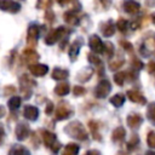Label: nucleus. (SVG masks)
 I'll return each mask as SVG.
<instances>
[{"label": "nucleus", "mask_w": 155, "mask_h": 155, "mask_svg": "<svg viewBox=\"0 0 155 155\" xmlns=\"http://www.w3.org/2000/svg\"><path fill=\"white\" fill-rule=\"evenodd\" d=\"M151 21H153V23L155 24V13H153V15H151Z\"/></svg>", "instance_id": "09e8293b"}, {"label": "nucleus", "mask_w": 155, "mask_h": 155, "mask_svg": "<svg viewBox=\"0 0 155 155\" xmlns=\"http://www.w3.org/2000/svg\"><path fill=\"white\" fill-rule=\"evenodd\" d=\"M23 58H25L24 61L27 63H29L30 65H33V63L39 59V54L33 48H27V50L23 51Z\"/></svg>", "instance_id": "dca6fc26"}, {"label": "nucleus", "mask_w": 155, "mask_h": 155, "mask_svg": "<svg viewBox=\"0 0 155 155\" xmlns=\"http://www.w3.org/2000/svg\"><path fill=\"white\" fill-rule=\"evenodd\" d=\"M4 134H5V132H4L2 125H0V143H1V140H2V137H4Z\"/></svg>", "instance_id": "49530a36"}, {"label": "nucleus", "mask_w": 155, "mask_h": 155, "mask_svg": "<svg viewBox=\"0 0 155 155\" xmlns=\"http://www.w3.org/2000/svg\"><path fill=\"white\" fill-rule=\"evenodd\" d=\"M19 84H21V87H22L21 90H22L23 92H25L27 90H30L31 87H34L35 81L31 80L28 75H22L21 79H19Z\"/></svg>", "instance_id": "f3484780"}, {"label": "nucleus", "mask_w": 155, "mask_h": 155, "mask_svg": "<svg viewBox=\"0 0 155 155\" xmlns=\"http://www.w3.org/2000/svg\"><path fill=\"white\" fill-rule=\"evenodd\" d=\"M0 10L6 11V12H11V13H17L21 10V4L15 2V1L4 0V1H0Z\"/></svg>", "instance_id": "0eeeda50"}, {"label": "nucleus", "mask_w": 155, "mask_h": 155, "mask_svg": "<svg viewBox=\"0 0 155 155\" xmlns=\"http://www.w3.org/2000/svg\"><path fill=\"white\" fill-rule=\"evenodd\" d=\"M52 110H53V104H52L51 102H48V103H47V108H46V113H47V114H51Z\"/></svg>", "instance_id": "37998d69"}, {"label": "nucleus", "mask_w": 155, "mask_h": 155, "mask_svg": "<svg viewBox=\"0 0 155 155\" xmlns=\"http://www.w3.org/2000/svg\"><path fill=\"white\" fill-rule=\"evenodd\" d=\"M50 5H51V2H39V4H38V7H40V6L46 7V6H50Z\"/></svg>", "instance_id": "de8ad7c7"}, {"label": "nucleus", "mask_w": 155, "mask_h": 155, "mask_svg": "<svg viewBox=\"0 0 155 155\" xmlns=\"http://www.w3.org/2000/svg\"><path fill=\"white\" fill-rule=\"evenodd\" d=\"M42 140L46 147H51L56 143V134L50 131H42Z\"/></svg>", "instance_id": "a211bd4d"}, {"label": "nucleus", "mask_w": 155, "mask_h": 155, "mask_svg": "<svg viewBox=\"0 0 155 155\" xmlns=\"http://www.w3.org/2000/svg\"><path fill=\"white\" fill-rule=\"evenodd\" d=\"M7 105H8V108H10L11 110L17 109V108L21 105V98H19V97H17V96H13V97L8 101Z\"/></svg>", "instance_id": "c756f323"}, {"label": "nucleus", "mask_w": 155, "mask_h": 155, "mask_svg": "<svg viewBox=\"0 0 155 155\" xmlns=\"http://www.w3.org/2000/svg\"><path fill=\"white\" fill-rule=\"evenodd\" d=\"M70 33V30H67V28L64 27H58L56 29H52L45 38V42L47 45H53L54 42H57L59 39H62L64 35H68Z\"/></svg>", "instance_id": "f03ea898"}, {"label": "nucleus", "mask_w": 155, "mask_h": 155, "mask_svg": "<svg viewBox=\"0 0 155 155\" xmlns=\"http://www.w3.org/2000/svg\"><path fill=\"white\" fill-rule=\"evenodd\" d=\"M69 91H70V87L67 82H61L54 87V92L58 96H65L69 93Z\"/></svg>", "instance_id": "4be33fe9"}, {"label": "nucleus", "mask_w": 155, "mask_h": 155, "mask_svg": "<svg viewBox=\"0 0 155 155\" xmlns=\"http://www.w3.org/2000/svg\"><path fill=\"white\" fill-rule=\"evenodd\" d=\"M138 144H139V138L136 134H133V137L131 138V140L127 143V149L128 150H134L138 147Z\"/></svg>", "instance_id": "473e14b6"}, {"label": "nucleus", "mask_w": 155, "mask_h": 155, "mask_svg": "<svg viewBox=\"0 0 155 155\" xmlns=\"http://www.w3.org/2000/svg\"><path fill=\"white\" fill-rule=\"evenodd\" d=\"M85 155H101V153L98 151V150H94V149H92V150H88Z\"/></svg>", "instance_id": "c03bdc74"}, {"label": "nucleus", "mask_w": 155, "mask_h": 155, "mask_svg": "<svg viewBox=\"0 0 155 155\" xmlns=\"http://www.w3.org/2000/svg\"><path fill=\"white\" fill-rule=\"evenodd\" d=\"M124 63H125V59L122 57H116V58H114V59L110 61L109 67H110L111 70H116V69L121 68L124 65Z\"/></svg>", "instance_id": "bb28decb"}, {"label": "nucleus", "mask_w": 155, "mask_h": 155, "mask_svg": "<svg viewBox=\"0 0 155 155\" xmlns=\"http://www.w3.org/2000/svg\"><path fill=\"white\" fill-rule=\"evenodd\" d=\"M126 75H127L126 71L116 73V74L114 75V81H115L119 86H121V85H124V81H125V79H126Z\"/></svg>", "instance_id": "7c9ffc66"}, {"label": "nucleus", "mask_w": 155, "mask_h": 155, "mask_svg": "<svg viewBox=\"0 0 155 155\" xmlns=\"http://www.w3.org/2000/svg\"><path fill=\"white\" fill-rule=\"evenodd\" d=\"M23 115L25 119H28L30 121H35L39 116V109L34 105H25L24 110H23Z\"/></svg>", "instance_id": "1a4fd4ad"}, {"label": "nucleus", "mask_w": 155, "mask_h": 155, "mask_svg": "<svg viewBox=\"0 0 155 155\" xmlns=\"http://www.w3.org/2000/svg\"><path fill=\"white\" fill-rule=\"evenodd\" d=\"M108 57H111L113 56V53H114V46H113V44H110V42H107L105 44V52H104Z\"/></svg>", "instance_id": "c9c22d12"}, {"label": "nucleus", "mask_w": 155, "mask_h": 155, "mask_svg": "<svg viewBox=\"0 0 155 155\" xmlns=\"http://www.w3.org/2000/svg\"><path fill=\"white\" fill-rule=\"evenodd\" d=\"M82 44H84V41H82V39H80V38H78V39L71 44L70 50H69V57H70L71 61H75V59H76V57H78V54H79V51H80V47L82 46Z\"/></svg>", "instance_id": "9b49d317"}, {"label": "nucleus", "mask_w": 155, "mask_h": 155, "mask_svg": "<svg viewBox=\"0 0 155 155\" xmlns=\"http://www.w3.org/2000/svg\"><path fill=\"white\" fill-rule=\"evenodd\" d=\"M64 19H65V22H67L68 24H70V25H76V24H79L78 17H76L75 13L71 12V11H67V12L64 13Z\"/></svg>", "instance_id": "b1692460"}, {"label": "nucleus", "mask_w": 155, "mask_h": 155, "mask_svg": "<svg viewBox=\"0 0 155 155\" xmlns=\"http://www.w3.org/2000/svg\"><path fill=\"white\" fill-rule=\"evenodd\" d=\"M29 126L24 122H19L15 128V134L18 140H24L29 136Z\"/></svg>", "instance_id": "6e6552de"}, {"label": "nucleus", "mask_w": 155, "mask_h": 155, "mask_svg": "<svg viewBox=\"0 0 155 155\" xmlns=\"http://www.w3.org/2000/svg\"><path fill=\"white\" fill-rule=\"evenodd\" d=\"M148 70H149V73H155V61H151L149 64H148Z\"/></svg>", "instance_id": "a19ab883"}, {"label": "nucleus", "mask_w": 155, "mask_h": 155, "mask_svg": "<svg viewBox=\"0 0 155 155\" xmlns=\"http://www.w3.org/2000/svg\"><path fill=\"white\" fill-rule=\"evenodd\" d=\"M88 45H90L91 50L96 53H104L105 52V44L102 42V40L99 39L98 35H92L88 40Z\"/></svg>", "instance_id": "39448f33"}, {"label": "nucleus", "mask_w": 155, "mask_h": 155, "mask_svg": "<svg viewBox=\"0 0 155 155\" xmlns=\"http://www.w3.org/2000/svg\"><path fill=\"white\" fill-rule=\"evenodd\" d=\"M39 27L36 24H31L28 28V35H27V42L30 47H34L36 45L38 38H39Z\"/></svg>", "instance_id": "423d86ee"}, {"label": "nucleus", "mask_w": 155, "mask_h": 155, "mask_svg": "<svg viewBox=\"0 0 155 155\" xmlns=\"http://www.w3.org/2000/svg\"><path fill=\"white\" fill-rule=\"evenodd\" d=\"M142 122H143V119L139 114H131L127 116V125L133 130L138 128Z\"/></svg>", "instance_id": "2eb2a0df"}, {"label": "nucleus", "mask_w": 155, "mask_h": 155, "mask_svg": "<svg viewBox=\"0 0 155 155\" xmlns=\"http://www.w3.org/2000/svg\"><path fill=\"white\" fill-rule=\"evenodd\" d=\"M147 116H148L149 120L155 122V102L149 104V107L147 109Z\"/></svg>", "instance_id": "2f4dec72"}, {"label": "nucleus", "mask_w": 155, "mask_h": 155, "mask_svg": "<svg viewBox=\"0 0 155 155\" xmlns=\"http://www.w3.org/2000/svg\"><path fill=\"white\" fill-rule=\"evenodd\" d=\"M29 70H30V73H31L34 76H44L45 74H47L48 68H47V65H45V64H39V63H36V64L30 65Z\"/></svg>", "instance_id": "ddd939ff"}, {"label": "nucleus", "mask_w": 155, "mask_h": 155, "mask_svg": "<svg viewBox=\"0 0 155 155\" xmlns=\"http://www.w3.org/2000/svg\"><path fill=\"white\" fill-rule=\"evenodd\" d=\"M124 102H125V96H124L122 93H116L115 96H113V97L110 98V103H111L114 107H116V108L121 107V105L124 104Z\"/></svg>", "instance_id": "a878e982"}, {"label": "nucleus", "mask_w": 155, "mask_h": 155, "mask_svg": "<svg viewBox=\"0 0 155 155\" xmlns=\"http://www.w3.org/2000/svg\"><path fill=\"white\" fill-rule=\"evenodd\" d=\"M110 91H111V84L109 80L104 79L97 85V87L94 90V96L97 98H105L110 93Z\"/></svg>", "instance_id": "20e7f679"}, {"label": "nucleus", "mask_w": 155, "mask_h": 155, "mask_svg": "<svg viewBox=\"0 0 155 155\" xmlns=\"http://www.w3.org/2000/svg\"><path fill=\"white\" fill-rule=\"evenodd\" d=\"M88 61L92 63V64H94V65H99L101 63H102V61H101V58H98L97 56H94V54H92V53H88Z\"/></svg>", "instance_id": "f704fd0d"}, {"label": "nucleus", "mask_w": 155, "mask_h": 155, "mask_svg": "<svg viewBox=\"0 0 155 155\" xmlns=\"http://www.w3.org/2000/svg\"><path fill=\"white\" fill-rule=\"evenodd\" d=\"M124 10L130 13V15H136L139 12L140 10V4L137 2V1H132V0H128V1H125L124 5H122Z\"/></svg>", "instance_id": "9d476101"}, {"label": "nucleus", "mask_w": 155, "mask_h": 155, "mask_svg": "<svg viewBox=\"0 0 155 155\" xmlns=\"http://www.w3.org/2000/svg\"><path fill=\"white\" fill-rule=\"evenodd\" d=\"M79 145L78 144H74V143H69L64 147L63 151H62V155H78L79 154Z\"/></svg>", "instance_id": "6ab92c4d"}, {"label": "nucleus", "mask_w": 155, "mask_h": 155, "mask_svg": "<svg viewBox=\"0 0 155 155\" xmlns=\"http://www.w3.org/2000/svg\"><path fill=\"white\" fill-rule=\"evenodd\" d=\"M5 114H6V110H5V108H4L2 105H0V117L5 116Z\"/></svg>", "instance_id": "a18cd8bd"}, {"label": "nucleus", "mask_w": 155, "mask_h": 155, "mask_svg": "<svg viewBox=\"0 0 155 155\" xmlns=\"http://www.w3.org/2000/svg\"><path fill=\"white\" fill-rule=\"evenodd\" d=\"M73 93H74L75 96H81V94L85 93V88L81 87V86H75V87L73 88Z\"/></svg>", "instance_id": "4c0bfd02"}, {"label": "nucleus", "mask_w": 155, "mask_h": 155, "mask_svg": "<svg viewBox=\"0 0 155 155\" xmlns=\"http://www.w3.org/2000/svg\"><path fill=\"white\" fill-rule=\"evenodd\" d=\"M69 76V71L67 69H62V68H54L52 71V78L54 80H63L67 79Z\"/></svg>", "instance_id": "aec40b11"}, {"label": "nucleus", "mask_w": 155, "mask_h": 155, "mask_svg": "<svg viewBox=\"0 0 155 155\" xmlns=\"http://www.w3.org/2000/svg\"><path fill=\"white\" fill-rule=\"evenodd\" d=\"M101 31H102L103 36H105V38L111 36L115 33V25H114V23L111 21H107V22L102 23L101 24Z\"/></svg>", "instance_id": "4468645a"}, {"label": "nucleus", "mask_w": 155, "mask_h": 155, "mask_svg": "<svg viewBox=\"0 0 155 155\" xmlns=\"http://www.w3.org/2000/svg\"><path fill=\"white\" fill-rule=\"evenodd\" d=\"M8 155H30V153L28 151L27 148H24V147H22V145H15V147L10 150Z\"/></svg>", "instance_id": "5701e85b"}, {"label": "nucleus", "mask_w": 155, "mask_h": 155, "mask_svg": "<svg viewBox=\"0 0 155 155\" xmlns=\"http://www.w3.org/2000/svg\"><path fill=\"white\" fill-rule=\"evenodd\" d=\"M128 25H130V22H128L127 19H125V18H120V19L117 21V23H116L117 29H119L120 31H122V33H126V31H127Z\"/></svg>", "instance_id": "c85d7f7f"}, {"label": "nucleus", "mask_w": 155, "mask_h": 155, "mask_svg": "<svg viewBox=\"0 0 155 155\" xmlns=\"http://www.w3.org/2000/svg\"><path fill=\"white\" fill-rule=\"evenodd\" d=\"M4 93H5L6 96H7V94H12V93H15V87H13V86H7V87H5Z\"/></svg>", "instance_id": "58836bf2"}, {"label": "nucleus", "mask_w": 155, "mask_h": 155, "mask_svg": "<svg viewBox=\"0 0 155 155\" xmlns=\"http://www.w3.org/2000/svg\"><path fill=\"white\" fill-rule=\"evenodd\" d=\"M73 113H74V110L68 102L59 103L57 109H56V119L57 120H65V119L70 117L73 115Z\"/></svg>", "instance_id": "7ed1b4c3"}, {"label": "nucleus", "mask_w": 155, "mask_h": 155, "mask_svg": "<svg viewBox=\"0 0 155 155\" xmlns=\"http://www.w3.org/2000/svg\"><path fill=\"white\" fill-rule=\"evenodd\" d=\"M88 126H90V130H91V133H92V137L97 140H101V137H99V133H98V124L96 121H90L88 122Z\"/></svg>", "instance_id": "cd10ccee"}, {"label": "nucleus", "mask_w": 155, "mask_h": 155, "mask_svg": "<svg viewBox=\"0 0 155 155\" xmlns=\"http://www.w3.org/2000/svg\"><path fill=\"white\" fill-rule=\"evenodd\" d=\"M120 44L124 46V48H125L126 51H132V45H131L130 42H126V41H122V42H121V41H120Z\"/></svg>", "instance_id": "ea45409f"}, {"label": "nucleus", "mask_w": 155, "mask_h": 155, "mask_svg": "<svg viewBox=\"0 0 155 155\" xmlns=\"http://www.w3.org/2000/svg\"><path fill=\"white\" fill-rule=\"evenodd\" d=\"M46 18L52 22V21H54V15H53L51 11H47V12H46Z\"/></svg>", "instance_id": "79ce46f5"}, {"label": "nucleus", "mask_w": 155, "mask_h": 155, "mask_svg": "<svg viewBox=\"0 0 155 155\" xmlns=\"http://www.w3.org/2000/svg\"><path fill=\"white\" fill-rule=\"evenodd\" d=\"M126 136V131L124 127H116L114 131H113V134H111V139L114 142H121Z\"/></svg>", "instance_id": "412c9836"}, {"label": "nucleus", "mask_w": 155, "mask_h": 155, "mask_svg": "<svg viewBox=\"0 0 155 155\" xmlns=\"http://www.w3.org/2000/svg\"><path fill=\"white\" fill-rule=\"evenodd\" d=\"M64 132L73 137V138H76L79 140H86L87 139V132L85 130V127L79 122V121H73L70 124H68L64 128Z\"/></svg>", "instance_id": "f257e3e1"}, {"label": "nucleus", "mask_w": 155, "mask_h": 155, "mask_svg": "<svg viewBox=\"0 0 155 155\" xmlns=\"http://www.w3.org/2000/svg\"><path fill=\"white\" fill-rule=\"evenodd\" d=\"M92 73H93V70H92L91 68L84 69L82 71H80V73L78 74V80H79V81H82V82L88 81V80H90V78L92 76Z\"/></svg>", "instance_id": "393cba45"}, {"label": "nucleus", "mask_w": 155, "mask_h": 155, "mask_svg": "<svg viewBox=\"0 0 155 155\" xmlns=\"http://www.w3.org/2000/svg\"><path fill=\"white\" fill-rule=\"evenodd\" d=\"M147 142H148V145H149L150 148H154V149H155V132H154V131H150V132L148 133Z\"/></svg>", "instance_id": "72a5a7b5"}, {"label": "nucleus", "mask_w": 155, "mask_h": 155, "mask_svg": "<svg viewBox=\"0 0 155 155\" xmlns=\"http://www.w3.org/2000/svg\"><path fill=\"white\" fill-rule=\"evenodd\" d=\"M127 97L130 98V101H132L134 103H139V104H145L147 103L145 97L136 90H128L127 91Z\"/></svg>", "instance_id": "f8f14e48"}, {"label": "nucleus", "mask_w": 155, "mask_h": 155, "mask_svg": "<svg viewBox=\"0 0 155 155\" xmlns=\"http://www.w3.org/2000/svg\"><path fill=\"white\" fill-rule=\"evenodd\" d=\"M145 155H155V153H153V151H148Z\"/></svg>", "instance_id": "8fccbe9b"}, {"label": "nucleus", "mask_w": 155, "mask_h": 155, "mask_svg": "<svg viewBox=\"0 0 155 155\" xmlns=\"http://www.w3.org/2000/svg\"><path fill=\"white\" fill-rule=\"evenodd\" d=\"M154 56H155V52H154Z\"/></svg>", "instance_id": "3c124183"}, {"label": "nucleus", "mask_w": 155, "mask_h": 155, "mask_svg": "<svg viewBox=\"0 0 155 155\" xmlns=\"http://www.w3.org/2000/svg\"><path fill=\"white\" fill-rule=\"evenodd\" d=\"M132 68H133V69H136V71H138V70H140V69L143 68V63H142L139 59L134 58V59H133V62H132Z\"/></svg>", "instance_id": "e433bc0d"}]
</instances>
